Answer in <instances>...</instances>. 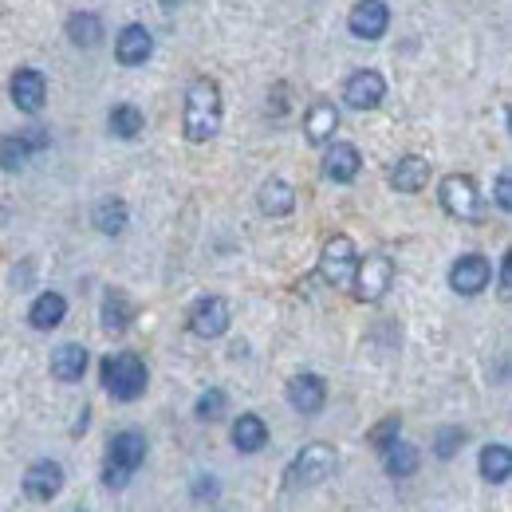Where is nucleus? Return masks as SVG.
<instances>
[{"label":"nucleus","mask_w":512,"mask_h":512,"mask_svg":"<svg viewBox=\"0 0 512 512\" xmlns=\"http://www.w3.org/2000/svg\"><path fill=\"white\" fill-rule=\"evenodd\" d=\"M383 465H386V477L406 481V477L418 473V465H422V449L398 438V442H390V446L383 449Z\"/></svg>","instance_id":"nucleus-20"},{"label":"nucleus","mask_w":512,"mask_h":512,"mask_svg":"<svg viewBox=\"0 0 512 512\" xmlns=\"http://www.w3.org/2000/svg\"><path fill=\"white\" fill-rule=\"evenodd\" d=\"M512 288V276H509V253L501 256V296H509Z\"/></svg>","instance_id":"nucleus-35"},{"label":"nucleus","mask_w":512,"mask_h":512,"mask_svg":"<svg viewBox=\"0 0 512 512\" xmlns=\"http://www.w3.org/2000/svg\"><path fill=\"white\" fill-rule=\"evenodd\" d=\"M497 209H501V213H512V174L509 170H501V178H497Z\"/></svg>","instance_id":"nucleus-34"},{"label":"nucleus","mask_w":512,"mask_h":512,"mask_svg":"<svg viewBox=\"0 0 512 512\" xmlns=\"http://www.w3.org/2000/svg\"><path fill=\"white\" fill-rule=\"evenodd\" d=\"M343 99H347V107H355V111H375L379 103L386 99V79L379 71H355L351 79H347V87H343Z\"/></svg>","instance_id":"nucleus-13"},{"label":"nucleus","mask_w":512,"mask_h":512,"mask_svg":"<svg viewBox=\"0 0 512 512\" xmlns=\"http://www.w3.org/2000/svg\"><path fill=\"white\" fill-rule=\"evenodd\" d=\"M264 446H268V426H264V418H260V414H241V418L233 422V449H237V453H260Z\"/></svg>","instance_id":"nucleus-23"},{"label":"nucleus","mask_w":512,"mask_h":512,"mask_svg":"<svg viewBox=\"0 0 512 512\" xmlns=\"http://www.w3.org/2000/svg\"><path fill=\"white\" fill-rule=\"evenodd\" d=\"M335 465H339L335 449L323 446V442H308V446L292 457V465L284 473V485L288 489H316V485H323L335 473Z\"/></svg>","instance_id":"nucleus-4"},{"label":"nucleus","mask_w":512,"mask_h":512,"mask_svg":"<svg viewBox=\"0 0 512 512\" xmlns=\"http://www.w3.org/2000/svg\"><path fill=\"white\" fill-rule=\"evenodd\" d=\"M438 201H442V209H446L449 217H457V221H481L485 217L477 182L465 178V174H449L446 182L438 186Z\"/></svg>","instance_id":"nucleus-6"},{"label":"nucleus","mask_w":512,"mask_h":512,"mask_svg":"<svg viewBox=\"0 0 512 512\" xmlns=\"http://www.w3.org/2000/svg\"><path fill=\"white\" fill-rule=\"evenodd\" d=\"M426 182H430V162L418 158V154H406V158H398V162L390 166V190L418 193V190H426Z\"/></svg>","instance_id":"nucleus-17"},{"label":"nucleus","mask_w":512,"mask_h":512,"mask_svg":"<svg viewBox=\"0 0 512 512\" xmlns=\"http://www.w3.org/2000/svg\"><path fill=\"white\" fill-rule=\"evenodd\" d=\"M335 130H339V111H335L331 103H316V107L304 115V134H308L312 146H327V142L335 138Z\"/></svg>","instance_id":"nucleus-25"},{"label":"nucleus","mask_w":512,"mask_h":512,"mask_svg":"<svg viewBox=\"0 0 512 512\" xmlns=\"http://www.w3.org/2000/svg\"><path fill=\"white\" fill-rule=\"evenodd\" d=\"M398 430H402V418L398 414H390V418H383L375 430H371V442H375V449L383 453L390 442H398Z\"/></svg>","instance_id":"nucleus-32"},{"label":"nucleus","mask_w":512,"mask_h":512,"mask_svg":"<svg viewBox=\"0 0 512 512\" xmlns=\"http://www.w3.org/2000/svg\"><path fill=\"white\" fill-rule=\"evenodd\" d=\"M91 221H95V229H99L103 237H119V233H123V229L130 225L127 201H123V197H103V201L95 205Z\"/></svg>","instance_id":"nucleus-22"},{"label":"nucleus","mask_w":512,"mask_h":512,"mask_svg":"<svg viewBox=\"0 0 512 512\" xmlns=\"http://www.w3.org/2000/svg\"><path fill=\"white\" fill-rule=\"evenodd\" d=\"M233 323V308L225 296H201L190 308V331L197 339H221Z\"/></svg>","instance_id":"nucleus-8"},{"label":"nucleus","mask_w":512,"mask_h":512,"mask_svg":"<svg viewBox=\"0 0 512 512\" xmlns=\"http://www.w3.org/2000/svg\"><path fill=\"white\" fill-rule=\"evenodd\" d=\"M217 493H221L217 477H197L193 481V501H217Z\"/></svg>","instance_id":"nucleus-33"},{"label":"nucleus","mask_w":512,"mask_h":512,"mask_svg":"<svg viewBox=\"0 0 512 512\" xmlns=\"http://www.w3.org/2000/svg\"><path fill=\"white\" fill-rule=\"evenodd\" d=\"M347 28L359 40H383L386 28H390V8L383 0H359L351 8V16H347Z\"/></svg>","instance_id":"nucleus-12"},{"label":"nucleus","mask_w":512,"mask_h":512,"mask_svg":"<svg viewBox=\"0 0 512 512\" xmlns=\"http://www.w3.org/2000/svg\"><path fill=\"white\" fill-rule=\"evenodd\" d=\"M256 205H260L264 217H288L296 209V190L284 178H268L256 193Z\"/></svg>","instance_id":"nucleus-19"},{"label":"nucleus","mask_w":512,"mask_h":512,"mask_svg":"<svg viewBox=\"0 0 512 512\" xmlns=\"http://www.w3.org/2000/svg\"><path fill=\"white\" fill-rule=\"evenodd\" d=\"M87 363H91V355H87L83 343H64V347L52 351V375L60 383H79L87 375Z\"/></svg>","instance_id":"nucleus-18"},{"label":"nucleus","mask_w":512,"mask_h":512,"mask_svg":"<svg viewBox=\"0 0 512 512\" xmlns=\"http://www.w3.org/2000/svg\"><path fill=\"white\" fill-rule=\"evenodd\" d=\"M146 383H150V371L146 363L134 355V351H123V355H107L103 359V390L115 398V402H134L146 394Z\"/></svg>","instance_id":"nucleus-2"},{"label":"nucleus","mask_w":512,"mask_h":512,"mask_svg":"<svg viewBox=\"0 0 512 512\" xmlns=\"http://www.w3.org/2000/svg\"><path fill=\"white\" fill-rule=\"evenodd\" d=\"M8 95H12V103H16L24 115L44 111V103H48V79H44V71L20 67V71L12 75V83H8Z\"/></svg>","instance_id":"nucleus-11"},{"label":"nucleus","mask_w":512,"mask_h":512,"mask_svg":"<svg viewBox=\"0 0 512 512\" xmlns=\"http://www.w3.org/2000/svg\"><path fill=\"white\" fill-rule=\"evenodd\" d=\"M28 158H32V146L20 134H4L0 138V170L4 174H20L28 166Z\"/></svg>","instance_id":"nucleus-28"},{"label":"nucleus","mask_w":512,"mask_h":512,"mask_svg":"<svg viewBox=\"0 0 512 512\" xmlns=\"http://www.w3.org/2000/svg\"><path fill=\"white\" fill-rule=\"evenodd\" d=\"M363 170V154L351 146V142H335L327 154H323V178L335 182V186H347L355 182Z\"/></svg>","instance_id":"nucleus-14"},{"label":"nucleus","mask_w":512,"mask_h":512,"mask_svg":"<svg viewBox=\"0 0 512 512\" xmlns=\"http://www.w3.org/2000/svg\"><path fill=\"white\" fill-rule=\"evenodd\" d=\"M489 280H493V264L481 253L457 256L453 268H449V288H453L457 296H481V292L489 288Z\"/></svg>","instance_id":"nucleus-9"},{"label":"nucleus","mask_w":512,"mask_h":512,"mask_svg":"<svg viewBox=\"0 0 512 512\" xmlns=\"http://www.w3.org/2000/svg\"><path fill=\"white\" fill-rule=\"evenodd\" d=\"M64 481L67 477L60 461H32L24 469V497L36 501V505H44V501H52V497L64 493Z\"/></svg>","instance_id":"nucleus-10"},{"label":"nucleus","mask_w":512,"mask_h":512,"mask_svg":"<svg viewBox=\"0 0 512 512\" xmlns=\"http://www.w3.org/2000/svg\"><path fill=\"white\" fill-rule=\"evenodd\" d=\"M64 320H67V300L60 292H44V296H36L32 308H28V323H32L36 331H56Z\"/></svg>","instance_id":"nucleus-21"},{"label":"nucleus","mask_w":512,"mask_h":512,"mask_svg":"<svg viewBox=\"0 0 512 512\" xmlns=\"http://www.w3.org/2000/svg\"><path fill=\"white\" fill-rule=\"evenodd\" d=\"M154 56V36L142 28V24H127L115 40V60L123 67H138Z\"/></svg>","instance_id":"nucleus-16"},{"label":"nucleus","mask_w":512,"mask_h":512,"mask_svg":"<svg viewBox=\"0 0 512 512\" xmlns=\"http://www.w3.org/2000/svg\"><path fill=\"white\" fill-rule=\"evenodd\" d=\"M355 264H359V253H355V241L351 237H327L320 253V276L323 284L331 288H347L351 276H355Z\"/></svg>","instance_id":"nucleus-7"},{"label":"nucleus","mask_w":512,"mask_h":512,"mask_svg":"<svg viewBox=\"0 0 512 512\" xmlns=\"http://www.w3.org/2000/svg\"><path fill=\"white\" fill-rule=\"evenodd\" d=\"M288 402H292V410L296 414H320L323 406H327V383H323L320 375H312V371H304V375H296L292 383H288Z\"/></svg>","instance_id":"nucleus-15"},{"label":"nucleus","mask_w":512,"mask_h":512,"mask_svg":"<svg viewBox=\"0 0 512 512\" xmlns=\"http://www.w3.org/2000/svg\"><path fill=\"white\" fill-rule=\"evenodd\" d=\"M394 284V260L386 253H371L367 260L355 264V276H351V288H355V300L363 304H379Z\"/></svg>","instance_id":"nucleus-5"},{"label":"nucleus","mask_w":512,"mask_h":512,"mask_svg":"<svg viewBox=\"0 0 512 512\" xmlns=\"http://www.w3.org/2000/svg\"><path fill=\"white\" fill-rule=\"evenodd\" d=\"M142 461H146V434H138V430L115 434L111 446H107L103 485H107V489H123V485H130V477L138 473Z\"/></svg>","instance_id":"nucleus-3"},{"label":"nucleus","mask_w":512,"mask_h":512,"mask_svg":"<svg viewBox=\"0 0 512 512\" xmlns=\"http://www.w3.org/2000/svg\"><path fill=\"white\" fill-rule=\"evenodd\" d=\"M221 115H225L221 87H217L209 75L193 79L190 91H186V115H182L186 138L197 142V146H201V142H209V138H217V130H221Z\"/></svg>","instance_id":"nucleus-1"},{"label":"nucleus","mask_w":512,"mask_h":512,"mask_svg":"<svg viewBox=\"0 0 512 512\" xmlns=\"http://www.w3.org/2000/svg\"><path fill=\"white\" fill-rule=\"evenodd\" d=\"M465 442H469V434H465L461 426H442V430L434 434V457H438V461H453Z\"/></svg>","instance_id":"nucleus-30"},{"label":"nucleus","mask_w":512,"mask_h":512,"mask_svg":"<svg viewBox=\"0 0 512 512\" xmlns=\"http://www.w3.org/2000/svg\"><path fill=\"white\" fill-rule=\"evenodd\" d=\"M99 320H103V331L107 335H123L130 327V320H134V304H130L127 292H107L103 296V312H99Z\"/></svg>","instance_id":"nucleus-24"},{"label":"nucleus","mask_w":512,"mask_h":512,"mask_svg":"<svg viewBox=\"0 0 512 512\" xmlns=\"http://www.w3.org/2000/svg\"><path fill=\"white\" fill-rule=\"evenodd\" d=\"M225 410H229V394H225V390H205V394L197 398V406H193L197 422H221Z\"/></svg>","instance_id":"nucleus-31"},{"label":"nucleus","mask_w":512,"mask_h":512,"mask_svg":"<svg viewBox=\"0 0 512 512\" xmlns=\"http://www.w3.org/2000/svg\"><path fill=\"white\" fill-rule=\"evenodd\" d=\"M67 40L75 48H99L103 44V20L95 12H71L67 16Z\"/></svg>","instance_id":"nucleus-26"},{"label":"nucleus","mask_w":512,"mask_h":512,"mask_svg":"<svg viewBox=\"0 0 512 512\" xmlns=\"http://www.w3.org/2000/svg\"><path fill=\"white\" fill-rule=\"evenodd\" d=\"M107 127L115 138H138L142 127H146V115L134 107V103H119L115 111H111V119H107Z\"/></svg>","instance_id":"nucleus-29"},{"label":"nucleus","mask_w":512,"mask_h":512,"mask_svg":"<svg viewBox=\"0 0 512 512\" xmlns=\"http://www.w3.org/2000/svg\"><path fill=\"white\" fill-rule=\"evenodd\" d=\"M477 465H481V477L489 481V485H505L512 477V453L509 446H501V442H493V446L481 449V457H477Z\"/></svg>","instance_id":"nucleus-27"}]
</instances>
